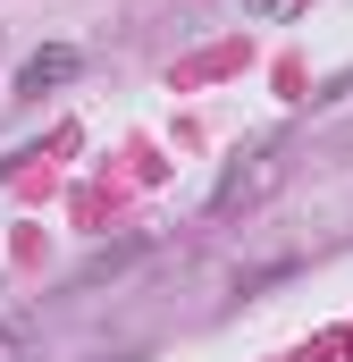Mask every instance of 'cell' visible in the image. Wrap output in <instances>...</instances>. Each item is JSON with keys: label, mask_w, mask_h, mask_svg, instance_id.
Here are the masks:
<instances>
[{"label": "cell", "mask_w": 353, "mask_h": 362, "mask_svg": "<svg viewBox=\"0 0 353 362\" xmlns=\"http://www.w3.org/2000/svg\"><path fill=\"white\" fill-rule=\"evenodd\" d=\"M0 362H34V320H0Z\"/></svg>", "instance_id": "cell-2"}, {"label": "cell", "mask_w": 353, "mask_h": 362, "mask_svg": "<svg viewBox=\"0 0 353 362\" xmlns=\"http://www.w3.org/2000/svg\"><path fill=\"white\" fill-rule=\"evenodd\" d=\"M76 68H85V59H76L68 42H51V51H34V59L17 68V101H42V93H59L68 76H76Z\"/></svg>", "instance_id": "cell-1"}, {"label": "cell", "mask_w": 353, "mask_h": 362, "mask_svg": "<svg viewBox=\"0 0 353 362\" xmlns=\"http://www.w3.org/2000/svg\"><path fill=\"white\" fill-rule=\"evenodd\" d=\"M244 8H253V17H277V8H286V0H244Z\"/></svg>", "instance_id": "cell-3"}]
</instances>
